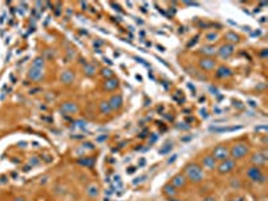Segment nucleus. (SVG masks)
Wrapping results in <instances>:
<instances>
[{
    "label": "nucleus",
    "instance_id": "nucleus-1",
    "mask_svg": "<svg viewBox=\"0 0 268 201\" xmlns=\"http://www.w3.org/2000/svg\"><path fill=\"white\" fill-rule=\"evenodd\" d=\"M185 177L188 181L193 182V184H199L204 180L205 174H204L203 168L199 164H188L185 166Z\"/></svg>",
    "mask_w": 268,
    "mask_h": 201
},
{
    "label": "nucleus",
    "instance_id": "nucleus-2",
    "mask_svg": "<svg viewBox=\"0 0 268 201\" xmlns=\"http://www.w3.org/2000/svg\"><path fill=\"white\" fill-rule=\"evenodd\" d=\"M247 177L251 180L252 182H256V184L257 182H259V184H264L266 180H267V177L264 176L260 166H255V165L247 169Z\"/></svg>",
    "mask_w": 268,
    "mask_h": 201
},
{
    "label": "nucleus",
    "instance_id": "nucleus-3",
    "mask_svg": "<svg viewBox=\"0 0 268 201\" xmlns=\"http://www.w3.org/2000/svg\"><path fill=\"white\" fill-rule=\"evenodd\" d=\"M249 151V146L244 142H239L235 143L233 146L229 149V156H231L233 160H239V158H243L248 154Z\"/></svg>",
    "mask_w": 268,
    "mask_h": 201
},
{
    "label": "nucleus",
    "instance_id": "nucleus-4",
    "mask_svg": "<svg viewBox=\"0 0 268 201\" xmlns=\"http://www.w3.org/2000/svg\"><path fill=\"white\" fill-rule=\"evenodd\" d=\"M217 172L220 174H228L231 172H233L236 169V160L233 158H227V160L221 161L220 164L217 165Z\"/></svg>",
    "mask_w": 268,
    "mask_h": 201
},
{
    "label": "nucleus",
    "instance_id": "nucleus-5",
    "mask_svg": "<svg viewBox=\"0 0 268 201\" xmlns=\"http://www.w3.org/2000/svg\"><path fill=\"white\" fill-rule=\"evenodd\" d=\"M212 157L214 158L216 161H224L227 160V158H229V149L227 146L224 145H218L213 149V153H212Z\"/></svg>",
    "mask_w": 268,
    "mask_h": 201
},
{
    "label": "nucleus",
    "instance_id": "nucleus-6",
    "mask_svg": "<svg viewBox=\"0 0 268 201\" xmlns=\"http://www.w3.org/2000/svg\"><path fill=\"white\" fill-rule=\"evenodd\" d=\"M267 158H268V154L266 150H260V151H256V153L252 154V164L255 165V166H262L267 162Z\"/></svg>",
    "mask_w": 268,
    "mask_h": 201
},
{
    "label": "nucleus",
    "instance_id": "nucleus-7",
    "mask_svg": "<svg viewBox=\"0 0 268 201\" xmlns=\"http://www.w3.org/2000/svg\"><path fill=\"white\" fill-rule=\"evenodd\" d=\"M233 52H235V46L233 44H229V43L223 44L217 50L218 56H221L223 59H228L231 55H233Z\"/></svg>",
    "mask_w": 268,
    "mask_h": 201
},
{
    "label": "nucleus",
    "instance_id": "nucleus-8",
    "mask_svg": "<svg viewBox=\"0 0 268 201\" xmlns=\"http://www.w3.org/2000/svg\"><path fill=\"white\" fill-rule=\"evenodd\" d=\"M61 111L63 114H76V113L79 111V107L76 103H74V102H65V103L61 105Z\"/></svg>",
    "mask_w": 268,
    "mask_h": 201
},
{
    "label": "nucleus",
    "instance_id": "nucleus-9",
    "mask_svg": "<svg viewBox=\"0 0 268 201\" xmlns=\"http://www.w3.org/2000/svg\"><path fill=\"white\" fill-rule=\"evenodd\" d=\"M199 66L201 70H205V71H210V70H214V67H216V61H214L213 58H203L200 59L199 62Z\"/></svg>",
    "mask_w": 268,
    "mask_h": 201
},
{
    "label": "nucleus",
    "instance_id": "nucleus-10",
    "mask_svg": "<svg viewBox=\"0 0 268 201\" xmlns=\"http://www.w3.org/2000/svg\"><path fill=\"white\" fill-rule=\"evenodd\" d=\"M232 75H233V73H232V70L229 69V67L220 66L216 70V78H218V79H225V78H229V76H232Z\"/></svg>",
    "mask_w": 268,
    "mask_h": 201
},
{
    "label": "nucleus",
    "instance_id": "nucleus-11",
    "mask_svg": "<svg viewBox=\"0 0 268 201\" xmlns=\"http://www.w3.org/2000/svg\"><path fill=\"white\" fill-rule=\"evenodd\" d=\"M203 166L207 170H214L217 168V161L212 156H205V157H203Z\"/></svg>",
    "mask_w": 268,
    "mask_h": 201
},
{
    "label": "nucleus",
    "instance_id": "nucleus-12",
    "mask_svg": "<svg viewBox=\"0 0 268 201\" xmlns=\"http://www.w3.org/2000/svg\"><path fill=\"white\" fill-rule=\"evenodd\" d=\"M44 76V73H43V69H35V67H31L30 69V73H28V78L31 80H35V82H38V80H40Z\"/></svg>",
    "mask_w": 268,
    "mask_h": 201
},
{
    "label": "nucleus",
    "instance_id": "nucleus-13",
    "mask_svg": "<svg viewBox=\"0 0 268 201\" xmlns=\"http://www.w3.org/2000/svg\"><path fill=\"white\" fill-rule=\"evenodd\" d=\"M186 181H188V180H186V177L184 174H177V176H174V177L172 178L170 184L177 189V188H184V186L186 185Z\"/></svg>",
    "mask_w": 268,
    "mask_h": 201
},
{
    "label": "nucleus",
    "instance_id": "nucleus-14",
    "mask_svg": "<svg viewBox=\"0 0 268 201\" xmlns=\"http://www.w3.org/2000/svg\"><path fill=\"white\" fill-rule=\"evenodd\" d=\"M109 103H110V106H111L113 110H118V109H121V106H122L123 99H122L121 95L115 94V95H113L110 99H109Z\"/></svg>",
    "mask_w": 268,
    "mask_h": 201
},
{
    "label": "nucleus",
    "instance_id": "nucleus-15",
    "mask_svg": "<svg viewBox=\"0 0 268 201\" xmlns=\"http://www.w3.org/2000/svg\"><path fill=\"white\" fill-rule=\"evenodd\" d=\"M74 79H75V75H74V73L70 71V70L63 71L61 75V80H62V83H65V84H71L74 82Z\"/></svg>",
    "mask_w": 268,
    "mask_h": 201
},
{
    "label": "nucleus",
    "instance_id": "nucleus-16",
    "mask_svg": "<svg viewBox=\"0 0 268 201\" xmlns=\"http://www.w3.org/2000/svg\"><path fill=\"white\" fill-rule=\"evenodd\" d=\"M118 84H119L118 79H115V78H110V79H106V80H105V83H103V89L106 90V91H113V90L117 89Z\"/></svg>",
    "mask_w": 268,
    "mask_h": 201
},
{
    "label": "nucleus",
    "instance_id": "nucleus-17",
    "mask_svg": "<svg viewBox=\"0 0 268 201\" xmlns=\"http://www.w3.org/2000/svg\"><path fill=\"white\" fill-rule=\"evenodd\" d=\"M200 52L205 55L207 58H212V55L216 54L217 50H216L214 46H203V47L200 48Z\"/></svg>",
    "mask_w": 268,
    "mask_h": 201
},
{
    "label": "nucleus",
    "instance_id": "nucleus-18",
    "mask_svg": "<svg viewBox=\"0 0 268 201\" xmlns=\"http://www.w3.org/2000/svg\"><path fill=\"white\" fill-rule=\"evenodd\" d=\"M99 111L102 114H110L113 111V109L110 106V103H109V101H102L99 103Z\"/></svg>",
    "mask_w": 268,
    "mask_h": 201
},
{
    "label": "nucleus",
    "instance_id": "nucleus-19",
    "mask_svg": "<svg viewBox=\"0 0 268 201\" xmlns=\"http://www.w3.org/2000/svg\"><path fill=\"white\" fill-rule=\"evenodd\" d=\"M162 190H164V193L169 197H174L176 195H177V190H176V188L172 184H166L164 185V188H162Z\"/></svg>",
    "mask_w": 268,
    "mask_h": 201
},
{
    "label": "nucleus",
    "instance_id": "nucleus-20",
    "mask_svg": "<svg viewBox=\"0 0 268 201\" xmlns=\"http://www.w3.org/2000/svg\"><path fill=\"white\" fill-rule=\"evenodd\" d=\"M225 40H228V43L229 44H232V43H237L239 42V35H236V32H232V31H229V32H227L225 34Z\"/></svg>",
    "mask_w": 268,
    "mask_h": 201
},
{
    "label": "nucleus",
    "instance_id": "nucleus-21",
    "mask_svg": "<svg viewBox=\"0 0 268 201\" xmlns=\"http://www.w3.org/2000/svg\"><path fill=\"white\" fill-rule=\"evenodd\" d=\"M86 192H87V195H89L90 197H93V199H94V197H98V195H99V189H98V186L94 185V184H91V185L87 186Z\"/></svg>",
    "mask_w": 268,
    "mask_h": 201
},
{
    "label": "nucleus",
    "instance_id": "nucleus-22",
    "mask_svg": "<svg viewBox=\"0 0 268 201\" xmlns=\"http://www.w3.org/2000/svg\"><path fill=\"white\" fill-rule=\"evenodd\" d=\"M83 73H84V75L86 76H93V75H95V73H97V69H95L94 65L87 63V65L84 66V69H83Z\"/></svg>",
    "mask_w": 268,
    "mask_h": 201
},
{
    "label": "nucleus",
    "instance_id": "nucleus-23",
    "mask_svg": "<svg viewBox=\"0 0 268 201\" xmlns=\"http://www.w3.org/2000/svg\"><path fill=\"white\" fill-rule=\"evenodd\" d=\"M78 164L84 165V166H87V168H93V166H94V158H93V157L80 158V160H78Z\"/></svg>",
    "mask_w": 268,
    "mask_h": 201
},
{
    "label": "nucleus",
    "instance_id": "nucleus-24",
    "mask_svg": "<svg viewBox=\"0 0 268 201\" xmlns=\"http://www.w3.org/2000/svg\"><path fill=\"white\" fill-rule=\"evenodd\" d=\"M43 65H44L43 56H38V58L34 61V63H32V67H35V69H43Z\"/></svg>",
    "mask_w": 268,
    "mask_h": 201
},
{
    "label": "nucleus",
    "instance_id": "nucleus-25",
    "mask_svg": "<svg viewBox=\"0 0 268 201\" xmlns=\"http://www.w3.org/2000/svg\"><path fill=\"white\" fill-rule=\"evenodd\" d=\"M205 39H207L208 42H216V40L218 39V35H217L216 32H210V34H208L207 36H205Z\"/></svg>",
    "mask_w": 268,
    "mask_h": 201
},
{
    "label": "nucleus",
    "instance_id": "nucleus-26",
    "mask_svg": "<svg viewBox=\"0 0 268 201\" xmlns=\"http://www.w3.org/2000/svg\"><path fill=\"white\" fill-rule=\"evenodd\" d=\"M102 75H103L106 79H110V78H113V71L110 69H103L102 70Z\"/></svg>",
    "mask_w": 268,
    "mask_h": 201
},
{
    "label": "nucleus",
    "instance_id": "nucleus-27",
    "mask_svg": "<svg viewBox=\"0 0 268 201\" xmlns=\"http://www.w3.org/2000/svg\"><path fill=\"white\" fill-rule=\"evenodd\" d=\"M172 147H173V145H172V143H166V145L164 146V149H161V150H160V154H166L168 151H170V150H172Z\"/></svg>",
    "mask_w": 268,
    "mask_h": 201
},
{
    "label": "nucleus",
    "instance_id": "nucleus-28",
    "mask_svg": "<svg viewBox=\"0 0 268 201\" xmlns=\"http://www.w3.org/2000/svg\"><path fill=\"white\" fill-rule=\"evenodd\" d=\"M74 126H76V128H84V126H86V122L84 121H76V122H74Z\"/></svg>",
    "mask_w": 268,
    "mask_h": 201
},
{
    "label": "nucleus",
    "instance_id": "nucleus-29",
    "mask_svg": "<svg viewBox=\"0 0 268 201\" xmlns=\"http://www.w3.org/2000/svg\"><path fill=\"white\" fill-rule=\"evenodd\" d=\"M38 164H39V160H38L36 157H31V160H30V165L35 166V165H38Z\"/></svg>",
    "mask_w": 268,
    "mask_h": 201
},
{
    "label": "nucleus",
    "instance_id": "nucleus-30",
    "mask_svg": "<svg viewBox=\"0 0 268 201\" xmlns=\"http://www.w3.org/2000/svg\"><path fill=\"white\" fill-rule=\"evenodd\" d=\"M229 201H245V199L243 196H236V197H232V199H229Z\"/></svg>",
    "mask_w": 268,
    "mask_h": 201
},
{
    "label": "nucleus",
    "instance_id": "nucleus-31",
    "mask_svg": "<svg viewBox=\"0 0 268 201\" xmlns=\"http://www.w3.org/2000/svg\"><path fill=\"white\" fill-rule=\"evenodd\" d=\"M82 146L84 147V149H86V147H87V149H94V145L91 142H83Z\"/></svg>",
    "mask_w": 268,
    "mask_h": 201
},
{
    "label": "nucleus",
    "instance_id": "nucleus-32",
    "mask_svg": "<svg viewBox=\"0 0 268 201\" xmlns=\"http://www.w3.org/2000/svg\"><path fill=\"white\" fill-rule=\"evenodd\" d=\"M201 201H216V197H213V196H207V197H204Z\"/></svg>",
    "mask_w": 268,
    "mask_h": 201
},
{
    "label": "nucleus",
    "instance_id": "nucleus-33",
    "mask_svg": "<svg viewBox=\"0 0 268 201\" xmlns=\"http://www.w3.org/2000/svg\"><path fill=\"white\" fill-rule=\"evenodd\" d=\"M145 178H146V176H142V177H140V178H136V180L133 181V184H138V182H142Z\"/></svg>",
    "mask_w": 268,
    "mask_h": 201
},
{
    "label": "nucleus",
    "instance_id": "nucleus-34",
    "mask_svg": "<svg viewBox=\"0 0 268 201\" xmlns=\"http://www.w3.org/2000/svg\"><path fill=\"white\" fill-rule=\"evenodd\" d=\"M157 138H158L157 134H153V136H151V140H149V143H154L157 141Z\"/></svg>",
    "mask_w": 268,
    "mask_h": 201
},
{
    "label": "nucleus",
    "instance_id": "nucleus-35",
    "mask_svg": "<svg viewBox=\"0 0 268 201\" xmlns=\"http://www.w3.org/2000/svg\"><path fill=\"white\" fill-rule=\"evenodd\" d=\"M178 129H189V125H186V123H178Z\"/></svg>",
    "mask_w": 268,
    "mask_h": 201
},
{
    "label": "nucleus",
    "instance_id": "nucleus-36",
    "mask_svg": "<svg viewBox=\"0 0 268 201\" xmlns=\"http://www.w3.org/2000/svg\"><path fill=\"white\" fill-rule=\"evenodd\" d=\"M209 90L213 93V95H217V94H218V90H217V89H214L213 86H210V87H209Z\"/></svg>",
    "mask_w": 268,
    "mask_h": 201
},
{
    "label": "nucleus",
    "instance_id": "nucleus-37",
    "mask_svg": "<svg viewBox=\"0 0 268 201\" xmlns=\"http://www.w3.org/2000/svg\"><path fill=\"white\" fill-rule=\"evenodd\" d=\"M200 113H201V115H203L204 118H207V117H208V111H207V110H201Z\"/></svg>",
    "mask_w": 268,
    "mask_h": 201
},
{
    "label": "nucleus",
    "instance_id": "nucleus-38",
    "mask_svg": "<svg viewBox=\"0 0 268 201\" xmlns=\"http://www.w3.org/2000/svg\"><path fill=\"white\" fill-rule=\"evenodd\" d=\"M257 130H263V132H266V130H267V126H266V125H262V128H256V132H257Z\"/></svg>",
    "mask_w": 268,
    "mask_h": 201
},
{
    "label": "nucleus",
    "instance_id": "nucleus-39",
    "mask_svg": "<svg viewBox=\"0 0 268 201\" xmlns=\"http://www.w3.org/2000/svg\"><path fill=\"white\" fill-rule=\"evenodd\" d=\"M134 172H136V168H129V169H128V173H129V174L134 173Z\"/></svg>",
    "mask_w": 268,
    "mask_h": 201
},
{
    "label": "nucleus",
    "instance_id": "nucleus-40",
    "mask_svg": "<svg viewBox=\"0 0 268 201\" xmlns=\"http://www.w3.org/2000/svg\"><path fill=\"white\" fill-rule=\"evenodd\" d=\"M106 138H107V137H106V136H101V137H99V138H98V141H99V142H102V141H105V140H106Z\"/></svg>",
    "mask_w": 268,
    "mask_h": 201
},
{
    "label": "nucleus",
    "instance_id": "nucleus-41",
    "mask_svg": "<svg viewBox=\"0 0 268 201\" xmlns=\"http://www.w3.org/2000/svg\"><path fill=\"white\" fill-rule=\"evenodd\" d=\"M103 61H105V62H106V63H107V65H110V66L113 65V62L110 61V59H107V58H103Z\"/></svg>",
    "mask_w": 268,
    "mask_h": 201
},
{
    "label": "nucleus",
    "instance_id": "nucleus-42",
    "mask_svg": "<svg viewBox=\"0 0 268 201\" xmlns=\"http://www.w3.org/2000/svg\"><path fill=\"white\" fill-rule=\"evenodd\" d=\"M94 46H95V47H101V46H102V42H94Z\"/></svg>",
    "mask_w": 268,
    "mask_h": 201
},
{
    "label": "nucleus",
    "instance_id": "nucleus-43",
    "mask_svg": "<svg viewBox=\"0 0 268 201\" xmlns=\"http://www.w3.org/2000/svg\"><path fill=\"white\" fill-rule=\"evenodd\" d=\"M248 103H249V106H251V107H255V106H256V103H255L253 101H248Z\"/></svg>",
    "mask_w": 268,
    "mask_h": 201
},
{
    "label": "nucleus",
    "instance_id": "nucleus-44",
    "mask_svg": "<svg viewBox=\"0 0 268 201\" xmlns=\"http://www.w3.org/2000/svg\"><path fill=\"white\" fill-rule=\"evenodd\" d=\"M176 158H177V156H173V157L170 158V160L168 161V162H169V164H172V162H174V160H176Z\"/></svg>",
    "mask_w": 268,
    "mask_h": 201
},
{
    "label": "nucleus",
    "instance_id": "nucleus-45",
    "mask_svg": "<svg viewBox=\"0 0 268 201\" xmlns=\"http://www.w3.org/2000/svg\"><path fill=\"white\" fill-rule=\"evenodd\" d=\"M188 87H189V89L193 91V94H195V91H196V90H195V86H192V84H188Z\"/></svg>",
    "mask_w": 268,
    "mask_h": 201
},
{
    "label": "nucleus",
    "instance_id": "nucleus-46",
    "mask_svg": "<svg viewBox=\"0 0 268 201\" xmlns=\"http://www.w3.org/2000/svg\"><path fill=\"white\" fill-rule=\"evenodd\" d=\"M105 193H106V196H110L111 193H113V190H111V189H109V190H106V192H105Z\"/></svg>",
    "mask_w": 268,
    "mask_h": 201
},
{
    "label": "nucleus",
    "instance_id": "nucleus-47",
    "mask_svg": "<svg viewBox=\"0 0 268 201\" xmlns=\"http://www.w3.org/2000/svg\"><path fill=\"white\" fill-rule=\"evenodd\" d=\"M186 6H199V3H185Z\"/></svg>",
    "mask_w": 268,
    "mask_h": 201
},
{
    "label": "nucleus",
    "instance_id": "nucleus-48",
    "mask_svg": "<svg viewBox=\"0 0 268 201\" xmlns=\"http://www.w3.org/2000/svg\"><path fill=\"white\" fill-rule=\"evenodd\" d=\"M13 201H24V199H23V197H16Z\"/></svg>",
    "mask_w": 268,
    "mask_h": 201
},
{
    "label": "nucleus",
    "instance_id": "nucleus-49",
    "mask_svg": "<svg viewBox=\"0 0 268 201\" xmlns=\"http://www.w3.org/2000/svg\"><path fill=\"white\" fill-rule=\"evenodd\" d=\"M145 164H146V161H145V160H141V162H140V165H141V166H143V165H145Z\"/></svg>",
    "mask_w": 268,
    "mask_h": 201
},
{
    "label": "nucleus",
    "instance_id": "nucleus-50",
    "mask_svg": "<svg viewBox=\"0 0 268 201\" xmlns=\"http://www.w3.org/2000/svg\"><path fill=\"white\" fill-rule=\"evenodd\" d=\"M169 201H180L177 199H174V197H169Z\"/></svg>",
    "mask_w": 268,
    "mask_h": 201
},
{
    "label": "nucleus",
    "instance_id": "nucleus-51",
    "mask_svg": "<svg viewBox=\"0 0 268 201\" xmlns=\"http://www.w3.org/2000/svg\"><path fill=\"white\" fill-rule=\"evenodd\" d=\"M267 55V50H263V52H262V56H266Z\"/></svg>",
    "mask_w": 268,
    "mask_h": 201
},
{
    "label": "nucleus",
    "instance_id": "nucleus-52",
    "mask_svg": "<svg viewBox=\"0 0 268 201\" xmlns=\"http://www.w3.org/2000/svg\"><path fill=\"white\" fill-rule=\"evenodd\" d=\"M189 140H190V136H186L185 138H184V141H189Z\"/></svg>",
    "mask_w": 268,
    "mask_h": 201
},
{
    "label": "nucleus",
    "instance_id": "nucleus-53",
    "mask_svg": "<svg viewBox=\"0 0 268 201\" xmlns=\"http://www.w3.org/2000/svg\"><path fill=\"white\" fill-rule=\"evenodd\" d=\"M103 201H110V199H107V197H106V199H105Z\"/></svg>",
    "mask_w": 268,
    "mask_h": 201
}]
</instances>
